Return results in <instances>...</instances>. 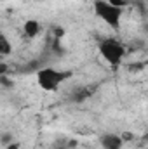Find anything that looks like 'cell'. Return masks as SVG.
I'll return each instance as SVG.
<instances>
[{
	"label": "cell",
	"instance_id": "1",
	"mask_svg": "<svg viewBox=\"0 0 148 149\" xmlns=\"http://www.w3.org/2000/svg\"><path fill=\"white\" fill-rule=\"evenodd\" d=\"M92 9H94V14L103 23H106V26H110L111 30H118L120 28L124 9L111 5L106 0H94L92 2Z\"/></svg>",
	"mask_w": 148,
	"mask_h": 149
},
{
	"label": "cell",
	"instance_id": "2",
	"mask_svg": "<svg viewBox=\"0 0 148 149\" xmlns=\"http://www.w3.org/2000/svg\"><path fill=\"white\" fill-rule=\"evenodd\" d=\"M68 78H72V71L66 70H56V68H42L37 71V83L40 85V88L47 90V92H54L58 90V87L66 81Z\"/></svg>",
	"mask_w": 148,
	"mask_h": 149
},
{
	"label": "cell",
	"instance_id": "3",
	"mask_svg": "<svg viewBox=\"0 0 148 149\" xmlns=\"http://www.w3.org/2000/svg\"><path fill=\"white\" fill-rule=\"evenodd\" d=\"M99 54L101 57L110 64V66H118L125 56V47L122 42L115 40V38H105L99 42Z\"/></svg>",
	"mask_w": 148,
	"mask_h": 149
},
{
	"label": "cell",
	"instance_id": "4",
	"mask_svg": "<svg viewBox=\"0 0 148 149\" xmlns=\"http://www.w3.org/2000/svg\"><path fill=\"white\" fill-rule=\"evenodd\" d=\"M99 144L103 149H122L124 142L118 134H105L99 139Z\"/></svg>",
	"mask_w": 148,
	"mask_h": 149
},
{
	"label": "cell",
	"instance_id": "5",
	"mask_svg": "<svg viewBox=\"0 0 148 149\" xmlns=\"http://www.w3.org/2000/svg\"><path fill=\"white\" fill-rule=\"evenodd\" d=\"M40 30H42V26L37 19H26L23 23V33L26 38H37L40 35Z\"/></svg>",
	"mask_w": 148,
	"mask_h": 149
},
{
	"label": "cell",
	"instance_id": "6",
	"mask_svg": "<svg viewBox=\"0 0 148 149\" xmlns=\"http://www.w3.org/2000/svg\"><path fill=\"white\" fill-rule=\"evenodd\" d=\"M12 52V43L7 38V35L4 31H0V56H11Z\"/></svg>",
	"mask_w": 148,
	"mask_h": 149
},
{
	"label": "cell",
	"instance_id": "7",
	"mask_svg": "<svg viewBox=\"0 0 148 149\" xmlns=\"http://www.w3.org/2000/svg\"><path fill=\"white\" fill-rule=\"evenodd\" d=\"M11 142H14V139H12V134H11V132H4V134L0 135V144L7 146V144H11Z\"/></svg>",
	"mask_w": 148,
	"mask_h": 149
},
{
	"label": "cell",
	"instance_id": "8",
	"mask_svg": "<svg viewBox=\"0 0 148 149\" xmlns=\"http://www.w3.org/2000/svg\"><path fill=\"white\" fill-rule=\"evenodd\" d=\"M0 85H4V87H7V88H9V87H12V85H14V81H12L7 74H0Z\"/></svg>",
	"mask_w": 148,
	"mask_h": 149
},
{
	"label": "cell",
	"instance_id": "9",
	"mask_svg": "<svg viewBox=\"0 0 148 149\" xmlns=\"http://www.w3.org/2000/svg\"><path fill=\"white\" fill-rule=\"evenodd\" d=\"M106 2H110L111 5H115V7H120V9H124L125 5H129V0H106Z\"/></svg>",
	"mask_w": 148,
	"mask_h": 149
},
{
	"label": "cell",
	"instance_id": "10",
	"mask_svg": "<svg viewBox=\"0 0 148 149\" xmlns=\"http://www.w3.org/2000/svg\"><path fill=\"white\" fill-rule=\"evenodd\" d=\"M120 139H122V142H125V141H132L134 135L129 134V132H122V134H120Z\"/></svg>",
	"mask_w": 148,
	"mask_h": 149
},
{
	"label": "cell",
	"instance_id": "11",
	"mask_svg": "<svg viewBox=\"0 0 148 149\" xmlns=\"http://www.w3.org/2000/svg\"><path fill=\"white\" fill-rule=\"evenodd\" d=\"M7 71H9V66L4 64V63H0V74H7Z\"/></svg>",
	"mask_w": 148,
	"mask_h": 149
},
{
	"label": "cell",
	"instance_id": "12",
	"mask_svg": "<svg viewBox=\"0 0 148 149\" xmlns=\"http://www.w3.org/2000/svg\"><path fill=\"white\" fill-rule=\"evenodd\" d=\"M5 149H19V144L18 142H11V144H7Z\"/></svg>",
	"mask_w": 148,
	"mask_h": 149
}]
</instances>
